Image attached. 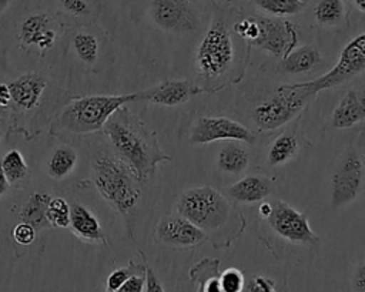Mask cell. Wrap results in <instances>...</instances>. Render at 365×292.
<instances>
[{
  "mask_svg": "<svg viewBox=\"0 0 365 292\" xmlns=\"http://www.w3.org/2000/svg\"><path fill=\"white\" fill-rule=\"evenodd\" d=\"M101 130L114 154L133 170L141 182L155 175L158 164L171 161V157L160 147L157 134L125 105L114 111Z\"/></svg>",
  "mask_w": 365,
  "mask_h": 292,
  "instance_id": "obj_1",
  "label": "cell"
},
{
  "mask_svg": "<svg viewBox=\"0 0 365 292\" xmlns=\"http://www.w3.org/2000/svg\"><path fill=\"white\" fill-rule=\"evenodd\" d=\"M91 178L98 194L124 218L137 207L141 181L115 154H97L91 162Z\"/></svg>",
  "mask_w": 365,
  "mask_h": 292,
  "instance_id": "obj_2",
  "label": "cell"
},
{
  "mask_svg": "<svg viewBox=\"0 0 365 292\" xmlns=\"http://www.w3.org/2000/svg\"><path fill=\"white\" fill-rule=\"evenodd\" d=\"M131 101H137V93L74 98L58 114L57 125L60 130L71 134L100 131L114 111Z\"/></svg>",
  "mask_w": 365,
  "mask_h": 292,
  "instance_id": "obj_3",
  "label": "cell"
},
{
  "mask_svg": "<svg viewBox=\"0 0 365 292\" xmlns=\"http://www.w3.org/2000/svg\"><path fill=\"white\" fill-rule=\"evenodd\" d=\"M314 97L304 83L281 84L252 110V120L259 131L277 130L294 120Z\"/></svg>",
  "mask_w": 365,
  "mask_h": 292,
  "instance_id": "obj_4",
  "label": "cell"
},
{
  "mask_svg": "<svg viewBox=\"0 0 365 292\" xmlns=\"http://www.w3.org/2000/svg\"><path fill=\"white\" fill-rule=\"evenodd\" d=\"M234 61V41L221 19H214L205 30L194 58L195 71L207 81L222 77Z\"/></svg>",
  "mask_w": 365,
  "mask_h": 292,
  "instance_id": "obj_5",
  "label": "cell"
},
{
  "mask_svg": "<svg viewBox=\"0 0 365 292\" xmlns=\"http://www.w3.org/2000/svg\"><path fill=\"white\" fill-rule=\"evenodd\" d=\"M175 209L205 232L221 228L230 215L227 198L215 188L207 185L181 192L175 202Z\"/></svg>",
  "mask_w": 365,
  "mask_h": 292,
  "instance_id": "obj_6",
  "label": "cell"
},
{
  "mask_svg": "<svg viewBox=\"0 0 365 292\" xmlns=\"http://www.w3.org/2000/svg\"><path fill=\"white\" fill-rule=\"evenodd\" d=\"M365 70V31L349 40L339 53L336 64L324 75L305 81L304 85L315 95L328 88L344 84Z\"/></svg>",
  "mask_w": 365,
  "mask_h": 292,
  "instance_id": "obj_7",
  "label": "cell"
},
{
  "mask_svg": "<svg viewBox=\"0 0 365 292\" xmlns=\"http://www.w3.org/2000/svg\"><path fill=\"white\" fill-rule=\"evenodd\" d=\"M272 209L267 217L269 228L281 238L305 245H317L319 238L311 229L308 218L305 214L297 211L289 204L282 199H275L271 202Z\"/></svg>",
  "mask_w": 365,
  "mask_h": 292,
  "instance_id": "obj_8",
  "label": "cell"
},
{
  "mask_svg": "<svg viewBox=\"0 0 365 292\" xmlns=\"http://www.w3.org/2000/svg\"><path fill=\"white\" fill-rule=\"evenodd\" d=\"M215 141H240L254 144L257 135L244 124L228 117H200L191 127L190 142L204 145Z\"/></svg>",
  "mask_w": 365,
  "mask_h": 292,
  "instance_id": "obj_9",
  "label": "cell"
},
{
  "mask_svg": "<svg viewBox=\"0 0 365 292\" xmlns=\"http://www.w3.org/2000/svg\"><path fill=\"white\" fill-rule=\"evenodd\" d=\"M364 165L354 150H348L332 178H331V202L335 208L351 204L356 199L362 189Z\"/></svg>",
  "mask_w": 365,
  "mask_h": 292,
  "instance_id": "obj_10",
  "label": "cell"
},
{
  "mask_svg": "<svg viewBox=\"0 0 365 292\" xmlns=\"http://www.w3.org/2000/svg\"><path fill=\"white\" fill-rule=\"evenodd\" d=\"M257 20L259 24V34L254 47H258L279 60L295 48L298 41V27L294 23L277 16H257Z\"/></svg>",
  "mask_w": 365,
  "mask_h": 292,
  "instance_id": "obj_11",
  "label": "cell"
},
{
  "mask_svg": "<svg viewBox=\"0 0 365 292\" xmlns=\"http://www.w3.org/2000/svg\"><path fill=\"white\" fill-rule=\"evenodd\" d=\"M150 17L161 30L190 33L198 26V16L190 0H151Z\"/></svg>",
  "mask_w": 365,
  "mask_h": 292,
  "instance_id": "obj_12",
  "label": "cell"
},
{
  "mask_svg": "<svg viewBox=\"0 0 365 292\" xmlns=\"http://www.w3.org/2000/svg\"><path fill=\"white\" fill-rule=\"evenodd\" d=\"M60 23L46 11L31 13L19 26V40L24 47H34L40 51L54 46L60 36Z\"/></svg>",
  "mask_w": 365,
  "mask_h": 292,
  "instance_id": "obj_13",
  "label": "cell"
},
{
  "mask_svg": "<svg viewBox=\"0 0 365 292\" xmlns=\"http://www.w3.org/2000/svg\"><path fill=\"white\" fill-rule=\"evenodd\" d=\"M210 91L212 90L201 87L191 80H165L148 90L138 91L137 101H148L157 105L175 107L202 93Z\"/></svg>",
  "mask_w": 365,
  "mask_h": 292,
  "instance_id": "obj_14",
  "label": "cell"
},
{
  "mask_svg": "<svg viewBox=\"0 0 365 292\" xmlns=\"http://www.w3.org/2000/svg\"><path fill=\"white\" fill-rule=\"evenodd\" d=\"M155 234L163 244L177 248H192L207 238L205 231L180 214L163 217L155 226Z\"/></svg>",
  "mask_w": 365,
  "mask_h": 292,
  "instance_id": "obj_15",
  "label": "cell"
},
{
  "mask_svg": "<svg viewBox=\"0 0 365 292\" xmlns=\"http://www.w3.org/2000/svg\"><path fill=\"white\" fill-rule=\"evenodd\" d=\"M9 84L11 103L16 108L30 111L37 107L43 91L47 87V80L41 73H24Z\"/></svg>",
  "mask_w": 365,
  "mask_h": 292,
  "instance_id": "obj_16",
  "label": "cell"
},
{
  "mask_svg": "<svg viewBox=\"0 0 365 292\" xmlns=\"http://www.w3.org/2000/svg\"><path fill=\"white\" fill-rule=\"evenodd\" d=\"M365 120V91L348 90L331 114V125L338 130L351 128Z\"/></svg>",
  "mask_w": 365,
  "mask_h": 292,
  "instance_id": "obj_17",
  "label": "cell"
},
{
  "mask_svg": "<svg viewBox=\"0 0 365 292\" xmlns=\"http://www.w3.org/2000/svg\"><path fill=\"white\" fill-rule=\"evenodd\" d=\"M68 228L76 236H78L83 241L107 245L106 235L101 229L97 217L83 204L74 202L70 205Z\"/></svg>",
  "mask_w": 365,
  "mask_h": 292,
  "instance_id": "obj_18",
  "label": "cell"
},
{
  "mask_svg": "<svg viewBox=\"0 0 365 292\" xmlns=\"http://www.w3.org/2000/svg\"><path fill=\"white\" fill-rule=\"evenodd\" d=\"M272 191V182L271 179L262 177V175H247L237 182L231 184L227 189L228 195L238 201L245 204L259 202L264 198H267Z\"/></svg>",
  "mask_w": 365,
  "mask_h": 292,
  "instance_id": "obj_19",
  "label": "cell"
},
{
  "mask_svg": "<svg viewBox=\"0 0 365 292\" xmlns=\"http://www.w3.org/2000/svg\"><path fill=\"white\" fill-rule=\"evenodd\" d=\"M50 3L58 13L81 24L93 23L101 11L100 0H50Z\"/></svg>",
  "mask_w": 365,
  "mask_h": 292,
  "instance_id": "obj_20",
  "label": "cell"
},
{
  "mask_svg": "<svg viewBox=\"0 0 365 292\" xmlns=\"http://www.w3.org/2000/svg\"><path fill=\"white\" fill-rule=\"evenodd\" d=\"M282 70L289 74H301L311 71L322 61L321 53L312 46L292 48L282 60Z\"/></svg>",
  "mask_w": 365,
  "mask_h": 292,
  "instance_id": "obj_21",
  "label": "cell"
},
{
  "mask_svg": "<svg viewBox=\"0 0 365 292\" xmlns=\"http://www.w3.org/2000/svg\"><path fill=\"white\" fill-rule=\"evenodd\" d=\"M70 48L76 58L86 66H94L98 60L100 43L97 36L88 30H77L71 37Z\"/></svg>",
  "mask_w": 365,
  "mask_h": 292,
  "instance_id": "obj_22",
  "label": "cell"
},
{
  "mask_svg": "<svg viewBox=\"0 0 365 292\" xmlns=\"http://www.w3.org/2000/svg\"><path fill=\"white\" fill-rule=\"evenodd\" d=\"M250 164L248 151L235 142L225 144L217 154V167L227 174H241Z\"/></svg>",
  "mask_w": 365,
  "mask_h": 292,
  "instance_id": "obj_23",
  "label": "cell"
},
{
  "mask_svg": "<svg viewBox=\"0 0 365 292\" xmlns=\"http://www.w3.org/2000/svg\"><path fill=\"white\" fill-rule=\"evenodd\" d=\"M77 164V152L70 145L57 147L47 160V174L53 179H64Z\"/></svg>",
  "mask_w": 365,
  "mask_h": 292,
  "instance_id": "obj_24",
  "label": "cell"
},
{
  "mask_svg": "<svg viewBox=\"0 0 365 292\" xmlns=\"http://www.w3.org/2000/svg\"><path fill=\"white\" fill-rule=\"evenodd\" d=\"M50 198L51 197L46 192H33L20 211L21 221L31 224L36 231L50 226L46 218V208Z\"/></svg>",
  "mask_w": 365,
  "mask_h": 292,
  "instance_id": "obj_25",
  "label": "cell"
},
{
  "mask_svg": "<svg viewBox=\"0 0 365 292\" xmlns=\"http://www.w3.org/2000/svg\"><path fill=\"white\" fill-rule=\"evenodd\" d=\"M298 138L294 132H282L269 145L267 160L269 165L287 164L298 151Z\"/></svg>",
  "mask_w": 365,
  "mask_h": 292,
  "instance_id": "obj_26",
  "label": "cell"
},
{
  "mask_svg": "<svg viewBox=\"0 0 365 292\" xmlns=\"http://www.w3.org/2000/svg\"><path fill=\"white\" fill-rule=\"evenodd\" d=\"M0 165L10 185H21L29 175V167L26 164V160L23 154L16 148L9 150L3 155Z\"/></svg>",
  "mask_w": 365,
  "mask_h": 292,
  "instance_id": "obj_27",
  "label": "cell"
},
{
  "mask_svg": "<svg viewBox=\"0 0 365 292\" xmlns=\"http://www.w3.org/2000/svg\"><path fill=\"white\" fill-rule=\"evenodd\" d=\"M314 17L318 24L325 27H335L345 19L344 0H319L314 7Z\"/></svg>",
  "mask_w": 365,
  "mask_h": 292,
  "instance_id": "obj_28",
  "label": "cell"
},
{
  "mask_svg": "<svg viewBox=\"0 0 365 292\" xmlns=\"http://www.w3.org/2000/svg\"><path fill=\"white\" fill-rule=\"evenodd\" d=\"M254 4L269 16L284 17L299 13L305 6V0H254Z\"/></svg>",
  "mask_w": 365,
  "mask_h": 292,
  "instance_id": "obj_29",
  "label": "cell"
},
{
  "mask_svg": "<svg viewBox=\"0 0 365 292\" xmlns=\"http://www.w3.org/2000/svg\"><path fill=\"white\" fill-rule=\"evenodd\" d=\"M46 218L50 226L68 228L70 222V204L64 198H50L46 208Z\"/></svg>",
  "mask_w": 365,
  "mask_h": 292,
  "instance_id": "obj_30",
  "label": "cell"
},
{
  "mask_svg": "<svg viewBox=\"0 0 365 292\" xmlns=\"http://www.w3.org/2000/svg\"><path fill=\"white\" fill-rule=\"evenodd\" d=\"M144 268V265H138L134 262H130L128 266H123V268H117L114 269L108 276H107V282H106V291L114 292L118 291L121 288V285L127 281V278L134 273L138 272Z\"/></svg>",
  "mask_w": 365,
  "mask_h": 292,
  "instance_id": "obj_31",
  "label": "cell"
},
{
  "mask_svg": "<svg viewBox=\"0 0 365 292\" xmlns=\"http://www.w3.org/2000/svg\"><path fill=\"white\" fill-rule=\"evenodd\" d=\"M220 283L222 292H240L245 286V278L240 269L228 268L221 273Z\"/></svg>",
  "mask_w": 365,
  "mask_h": 292,
  "instance_id": "obj_32",
  "label": "cell"
},
{
  "mask_svg": "<svg viewBox=\"0 0 365 292\" xmlns=\"http://www.w3.org/2000/svg\"><path fill=\"white\" fill-rule=\"evenodd\" d=\"M36 234H37L36 228H34L31 224L24 222V221H23V222H19V224L13 228V232H11L14 241H16L19 245H30V244L34 241Z\"/></svg>",
  "mask_w": 365,
  "mask_h": 292,
  "instance_id": "obj_33",
  "label": "cell"
},
{
  "mask_svg": "<svg viewBox=\"0 0 365 292\" xmlns=\"http://www.w3.org/2000/svg\"><path fill=\"white\" fill-rule=\"evenodd\" d=\"M144 288H145V279H144V268H143L141 271L131 273L118 291L120 292H141V291H144Z\"/></svg>",
  "mask_w": 365,
  "mask_h": 292,
  "instance_id": "obj_34",
  "label": "cell"
},
{
  "mask_svg": "<svg viewBox=\"0 0 365 292\" xmlns=\"http://www.w3.org/2000/svg\"><path fill=\"white\" fill-rule=\"evenodd\" d=\"M247 291H259V292H265V291H274L275 289V283L264 276H254L252 279H250V282L244 286Z\"/></svg>",
  "mask_w": 365,
  "mask_h": 292,
  "instance_id": "obj_35",
  "label": "cell"
},
{
  "mask_svg": "<svg viewBox=\"0 0 365 292\" xmlns=\"http://www.w3.org/2000/svg\"><path fill=\"white\" fill-rule=\"evenodd\" d=\"M143 259H144V258H143ZM144 279H145V288H144V291H150V292H153V291H157V292L164 291L163 285L160 283V281L157 279L154 271H153L151 266L145 262V259H144Z\"/></svg>",
  "mask_w": 365,
  "mask_h": 292,
  "instance_id": "obj_36",
  "label": "cell"
},
{
  "mask_svg": "<svg viewBox=\"0 0 365 292\" xmlns=\"http://www.w3.org/2000/svg\"><path fill=\"white\" fill-rule=\"evenodd\" d=\"M352 289L365 292V262L356 266L352 275Z\"/></svg>",
  "mask_w": 365,
  "mask_h": 292,
  "instance_id": "obj_37",
  "label": "cell"
},
{
  "mask_svg": "<svg viewBox=\"0 0 365 292\" xmlns=\"http://www.w3.org/2000/svg\"><path fill=\"white\" fill-rule=\"evenodd\" d=\"M11 103L9 84L0 83V107H7Z\"/></svg>",
  "mask_w": 365,
  "mask_h": 292,
  "instance_id": "obj_38",
  "label": "cell"
},
{
  "mask_svg": "<svg viewBox=\"0 0 365 292\" xmlns=\"http://www.w3.org/2000/svg\"><path fill=\"white\" fill-rule=\"evenodd\" d=\"M9 188H10V184H9V181H7V178H6L4 172H3V168L0 165V198L7 194Z\"/></svg>",
  "mask_w": 365,
  "mask_h": 292,
  "instance_id": "obj_39",
  "label": "cell"
},
{
  "mask_svg": "<svg viewBox=\"0 0 365 292\" xmlns=\"http://www.w3.org/2000/svg\"><path fill=\"white\" fill-rule=\"evenodd\" d=\"M271 209H272V204L271 202H261L259 204V207H258V214H259V217L261 218H264V219H267V217L269 215V212H271Z\"/></svg>",
  "mask_w": 365,
  "mask_h": 292,
  "instance_id": "obj_40",
  "label": "cell"
},
{
  "mask_svg": "<svg viewBox=\"0 0 365 292\" xmlns=\"http://www.w3.org/2000/svg\"><path fill=\"white\" fill-rule=\"evenodd\" d=\"M11 1H13V0H0V14L4 13V11L9 9V6L11 4Z\"/></svg>",
  "mask_w": 365,
  "mask_h": 292,
  "instance_id": "obj_41",
  "label": "cell"
},
{
  "mask_svg": "<svg viewBox=\"0 0 365 292\" xmlns=\"http://www.w3.org/2000/svg\"><path fill=\"white\" fill-rule=\"evenodd\" d=\"M352 1L356 6V9H359L361 11H365V0H352Z\"/></svg>",
  "mask_w": 365,
  "mask_h": 292,
  "instance_id": "obj_42",
  "label": "cell"
},
{
  "mask_svg": "<svg viewBox=\"0 0 365 292\" xmlns=\"http://www.w3.org/2000/svg\"><path fill=\"white\" fill-rule=\"evenodd\" d=\"M0 141H1V128H0Z\"/></svg>",
  "mask_w": 365,
  "mask_h": 292,
  "instance_id": "obj_43",
  "label": "cell"
},
{
  "mask_svg": "<svg viewBox=\"0 0 365 292\" xmlns=\"http://www.w3.org/2000/svg\"><path fill=\"white\" fill-rule=\"evenodd\" d=\"M364 158H365V154H364Z\"/></svg>",
  "mask_w": 365,
  "mask_h": 292,
  "instance_id": "obj_44",
  "label": "cell"
}]
</instances>
